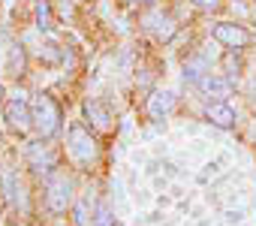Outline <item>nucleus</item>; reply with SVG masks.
Wrapping results in <instances>:
<instances>
[{"label": "nucleus", "mask_w": 256, "mask_h": 226, "mask_svg": "<svg viewBox=\"0 0 256 226\" xmlns=\"http://www.w3.org/2000/svg\"><path fill=\"white\" fill-rule=\"evenodd\" d=\"M205 118H208L214 127H220V130H232V127H235V108H232L226 100H211V102L205 106Z\"/></svg>", "instance_id": "423d86ee"}, {"label": "nucleus", "mask_w": 256, "mask_h": 226, "mask_svg": "<svg viewBox=\"0 0 256 226\" xmlns=\"http://www.w3.org/2000/svg\"><path fill=\"white\" fill-rule=\"evenodd\" d=\"M84 115L96 130H112V112H108V106L102 100H88L84 102Z\"/></svg>", "instance_id": "1a4fd4ad"}, {"label": "nucleus", "mask_w": 256, "mask_h": 226, "mask_svg": "<svg viewBox=\"0 0 256 226\" xmlns=\"http://www.w3.org/2000/svg\"><path fill=\"white\" fill-rule=\"evenodd\" d=\"M66 154H70V160L76 166L90 169L96 163V157H100V145L90 136V130H84L82 124H70V130H66Z\"/></svg>", "instance_id": "f257e3e1"}, {"label": "nucleus", "mask_w": 256, "mask_h": 226, "mask_svg": "<svg viewBox=\"0 0 256 226\" xmlns=\"http://www.w3.org/2000/svg\"><path fill=\"white\" fill-rule=\"evenodd\" d=\"M205 70H208V66H205V60H202V58H190V60L184 64V78L196 84V82L205 76Z\"/></svg>", "instance_id": "f8f14e48"}, {"label": "nucleus", "mask_w": 256, "mask_h": 226, "mask_svg": "<svg viewBox=\"0 0 256 226\" xmlns=\"http://www.w3.org/2000/svg\"><path fill=\"white\" fill-rule=\"evenodd\" d=\"M18 190H22L18 178H16V175H6V193H10V202H12V205H18Z\"/></svg>", "instance_id": "2eb2a0df"}, {"label": "nucleus", "mask_w": 256, "mask_h": 226, "mask_svg": "<svg viewBox=\"0 0 256 226\" xmlns=\"http://www.w3.org/2000/svg\"><path fill=\"white\" fill-rule=\"evenodd\" d=\"M193 4H196V6H202V10H211V12H214V10H220V6H223V0H193Z\"/></svg>", "instance_id": "dca6fc26"}, {"label": "nucleus", "mask_w": 256, "mask_h": 226, "mask_svg": "<svg viewBox=\"0 0 256 226\" xmlns=\"http://www.w3.org/2000/svg\"><path fill=\"white\" fill-rule=\"evenodd\" d=\"M30 112H34V130H36V136L52 139L60 130V106L54 102L52 94H36V100L30 102Z\"/></svg>", "instance_id": "f03ea898"}, {"label": "nucleus", "mask_w": 256, "mask_h": 226, "mask_svg": "<svg viewBox=\"0 0 256 226\" xmlns=\"http://www.w3.org/2000/svg\"><path fill=\"white\" fill-rule=\"evenodd\" d=\"M172 108H175V94H169V90H154V94L148 96V115H151V121H163Z\"/></svg>", "instance_id": "6e6552de"}, {"label": "nucleus", "mask_w": 256, "mask_h": 226, "mask_svg": "<svg viewBox=\"0 0 256 226\" xmlns=\"http://www.w3.org/2000/svg\"><path fill=\"white\" fill-rule=\"evenodd\" d=\"M211 36L220 42V46H226V48H247L250 42H253V34L244 28V24H235V22H217L214 28H211Z\"/></svg>", "instance_id": "39448f33"}, {"label": "nucleus", "mask_w": 256, "mask_h": 226, "mask_svg": "<svg viewBox=\"0 0 256 226\" xmlns=\"http://www.w3.org/2000/svg\"><path fill=\"white\" fill-rule=\"evenodd\" d=\"M94 226H114V217H112V211H108L106 202L96 205V211H94Z\"/></svg>", "instance_id": "4468645a"}, {"label": "nucleus", "mask_w": 256, "mask_h": 226, "mask_svg": "<svg viewBox=\"0 0 256 226\" xmlns=\"http://www.w3.org/2000/svg\"><path fill=\"white\" fill-rule=\"evenodd\" d=\"M0 193H4V190H0Z\"/></svg>", "instance_id": "6ab92c4d"}, {"label": "nucleus", "mask_w": 256, "mask_h": 226, "mask_svg": "<svg viewBox=\"0 0 256 226\" xmlns=\"http://www.w3.org/2000/svg\"><path fill=\"white\" fill-rule=\"evenodd\" d=\"M30 163L36 166V172H54V154L46 145H30Z\"/></svg>", "instance_id": "9d476101"}, {"label": "nucleus", "mask_w": 256, "mask_h": 226, "mask_svg": "<svg viewBox=\"0 0 256 226\" xmlns=\"http://www.w3.org/2000/svg\"><path fill=\"white\" fill-rule=\"evenodd\" d=\"M136 4H151V0H136Z\"/></svg>", "instance_id": "a211bd4d"}, {"label": "nucleus", "mask_w": 256, "mask_h": 226, "mask_svg": "<svg viewBox=\"0 0 256 226\" xmlns=\"http://www.w3.org/2000/svg\"><path fill=\"white\" fill-rule=\"evenodd\" d=\"M72 193H76L72 178L66 172H52L46 181V208L52 214H64L72 205Z\"/></svg>", "instance_id": "7ed1b4c3"}, {"label": "nucleus", "mask_w": 256, "mask_h": 226, "mask_svg": "<svg viewBox=\"0 0 256 226\" xmlns=\"http://www.w3.org/2000/svg\"><path fill=\"white\" fill-rule=\"evenodd\" d=\"M0 102H6V94H4V84H0Z\"/></svg>", "instance_id": "f3484780"}, {"label": "nucleus", "mask_w": 256, "mask_h": 226, "mask_svg": "<svg viewBox=\"0 0 256 226\" xmlns=\"http://www.w3.org/2000/svg\"><path fill=\"white\" fill-rule=\"evenodd\" d=\"M196 88H199L205 96H214V100H226V96L232 94L235 82H232V78H226V76H211V72H205V76L196 82Z\"/></svg>", "instance_id": "0eeeda50"}, {"label": "nucleus", "mask_w": 256, "mask_h": 226, "mask_svg": "<svg viewBox=\"0 0 256 226\" xmlns=\"http://www.w3.org/2000/svg\"><path fill=\"white\" fill-rule=\"evenodd\" d=\"M253 94H256V90H253Z\"/></svg>", "instance_id": "aec40b11"}, {"label": "nucleus", "mask_w": 256, "mask_h": 226, "mask_svg": "<svg viewBox=\"0 0 256 226\" xmlns=\"http://www.w3.org/2000/svg\"><path fill=\"white\" fill-rule=\"evenodd\" d=\"M36 22H40V30L52 28V6H48V0H40V4H36Z\"/></svg>", "instance_id": "ddd939ff"}, {"label": "nucleus", "mask_w": 256, "mask_h": 226, "mask_svg": "<svg viewBox=\"0 0 256 226\" xmlns=\"http://www.w3.org/2000/svg\"><path fill=\"white\" fill-rule=\"evenodd\" d=\"M4 121L12 133H28L34 130V112H30V100L18 90L16 96H10L4 102Z\"/></svg>", "instance_id": "20e7f679"}, {"label": "nucleus", "mask_w": 256, "mask_h": 226, "mask_svg": "<svg viewBox=\"0 0 256 226\" xmlns=\"http://www.w3.org/2000/svg\"><path fill=\"white\" fill-rule=\"evenodd\" d=\"M151 28H154V34H157L160 40H172V36H175V24H172L169 16H154V18H151Z\"/></svg>", "instance_id": "9b49d317"}]
</instances>
